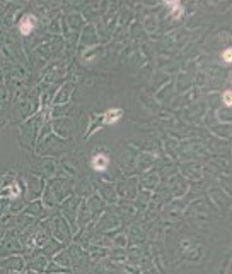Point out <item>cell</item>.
Instances as JSON below:
<instances>
[{
  "label": "cell",
  "mask_w": 232,
  "mask_h": 274,
  "mask_svg": "<svg viewBox=\"0 0 232 274\" xmlns=\"http://www.w3.org/2000/svg\"><path fill=\"white\" fill-rule=\"evenodd\" d=\"M225 101H227V105H231V93L227 91V94H225V98H224Z\"/></svg>",
  "instance_id": "obj_5"
},
{
  "label": "cell",
  "mask_w": 232,
  "mask_h": 274,
  "mask_svg": "<svg viewBox=\"0 0 232 274\" xmlns=\"http://www.w3.org/2000/svg\"><path fill=\"white\" fill-rule=\"evenodd\" d=\"M123 115V110L120 108H113V110H109L108 113L104 115V118H106V123H115L120 116Z\"/></svg>",
  "instance_id": "obj_2"
},
{
  "label": "cell",
  "mask_w": 232,
  "mask_h": 274,
  "mask_svg": "<svg viewBox=\"0 0 232 274\" xmlns=\"http://www.w3.org/2000/svg\"><path fill=\"white\" fill-rule=\"evenodd\" d=\"M224 60H227V62H231V50H227L224 53Z\"/></svg>",
  "instance_id": "obj_4"
},
{
  "label": "cell",
  "mask_w": 232,
  "mask_h": 274,
  "mask_svg": "<svg viewBox=\"0 0 232 274\" xmlns=\"http://www.w3.org/2000/svg\"><path fill=\"white\" fill-rule=\"evenodd\" d=\"M31 27H33V24H31V19H26V21H22L20 22V31L24 34H27L29 31H31Z\"/></svg>",
  "instance_id": "obj_3"
},
{
  "label": "cell",
  "mask_w": 232,
  "mask_h": 274,
  "mask_svg": "<svg viewBox=\"0 0 232 274\" xmlns=\"http://www.w3.org/2000/svg\"><path fill=\"white\" fill-rule=\"evenodd\" d=\"M108 163H109V159H108L106 154H97V156H94V159H92V164H94L96 170H106Z\"/></svg>",
  "instance_id": "obj_1"
}]
</instances>
